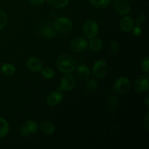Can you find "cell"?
<instances>
[{"label":"cell","instance_id":"1","mask_svg":"<svg viewBox=\"0 0 149 149\" xmlns=\"http://www.w3.org/2000/svg\"><path fill=\"white\" fill-rule=\"evenodd\" d=\"M56 65L58 69L63 74L72 73L77 65V61L74 57L68 54L61 55L57 59Z\"/></svg>","mask_w":149,"mask_h":149},{"label":"cell","instance_id":"2","mask_svg":"<svg viewBox=\"0 0 149 149\" xmlns=\"http://www.w3.org/2000/svg\"><path fill=\"white\" fill-rule=\"evenodd\" d=\"M39 125L34 120H27L23 124L20 128V135L25 138H29L37 132Z\"/></svg>","mask_w":149,"mask_h":149},{"label":"cell","instance_id":"3","mask_svg":"<svg viewBox=\"0 0 149 149\" xmlns=\"http://www.w3.org/2000/svg\"><path fill=\"white\" fill-rule=\"evenodd\" d=\"M99 32V26L96 21L88 20L83 24L82 33L87 39H93L97 36Z\"/></svg>","mask_w":149,"mask_h":149},{"label":"cell","instance_id":"4","mask_svg":"<svg viewBox=\"0 0 149 149\" xmlns=\"http://www.w3.org/2000/svg\"><path fill=\"white\" fill-rule=\"evenodd\" d=\"M76 84H77V79L75 75L71 73H68L61 79L58 90L63 92L71 91L75 87Z\"/></svg>","mask_w":149,"mask_h":149},{"label":"cell","instance_id":"5","mask_svg":"<svg viewBox=\"0 0 149 149\" xmlns=\"http://www.w3.org/2000/svg\"><path fill=\"white\" fill-rule=\"evenodd\" d=\"M131 87V81L128 77H120L115 81L113 89L119 95H125L128 93Z\"/></svg>","mask_w":149,"mask_h":149},{"label":"cell","instance_id":"6","mask_svg":"<svg viewBox=\"0 0 149 149\" xmlns=\"http://www.w3.org/2000/svg\"><path fill=\"white\" fill-rule=\"evenodd\" d=\"M109 71V66L108 64L104 60H98L94 63L93 66V76L97 79H102L106 77Z\"/></svg>","mask_w":149,"mask_h":149},{"label":"cell","instance_id":"7","mask_svg":"<svg viewBox=\"0 0 149 149\" xmlns=\"http://www.w3.org/2000/svg\"><path fill=\"white\" fill-rule=\"evenodd\" d=\"M88 47V41L82 36H77L70 42L68 48L73 52H81Z\"/></svg>","mask_w":149,"mask_h":149},{"label":"cell","instance_id":"8","mask_svg":"<svg viewBox=\"0 0 149 149\" xmlns=\"http://www.w3.org/2000/svg\"><path fill=\"white\" fill-rule=\"evenodd\" d=\"M53 26L58 32L67 33L72 29L73 23L68 17H61L55 20Z\"/></svg>","mask_w":149,"mask_h":149},{"label":"cell","instance_id":"9","mask_svg":"<svg viewBox=\"0 0 149 149\" xmlns=\"http://www.w3.org/2000/svg\"><path fill=\"white\" fill-rule=\"evenodd\" d=\"M148 74L140 75L134 83V89L138 93H143L149 90Z\"/></svg>","mask_w":149,"mask_h":149},{"label":"cell","instance_id":"10","mask_svg":"<svg viewBox=\"0 0 149 149\" xmlns=\"http://www.w3.org/2000/svg\"><path fill=\"white\" fill-rule=\"evenodd\" d=\"M113 7L120 15H127L130 13V4L128 0H113Z\"/></svg>","mask_w":149,"mask_h":149},{"label":"cell","instance_id":"11","mask_svg":"<svg viewBox=\"0 0 149 149\" xmlns=\"http://www.w3.org/2000/svg\"><path fill=\"white\" fill-rule=\"evenodd\" d=\"M26 65L28 69L31 72H39L43 68V63L36 57H31L28 58L26 62Z\"/></svg>","mask_w":149,"mask_h":149},{"label":"cell","instance_id":"12","mask_svg":"<svg viewBox=\"0 0 149 149\" xmlns=\"http://www.w3.org/2000/svg\"><path fill=\"white\" fill-rule=\"evenodd\" d=\"M63 99V95L61 91H54L48 95L47 97L46 103L49 106H55L61 103V101Z\"/></svg>","mask_w":149,"mask_h":149},{"label":"cell","instance_id":"13","mask_svg":"<svg viewBox=\"0 0 149 149\" xmlns=\"http://www.w3.org/2000/svg\"><path fill=\"white\" fill-rule=\"evenodd\" d=\"M119 26H120V29L124 32L128 33V32L132 31V29L135 26V21L132 17L125 15L121 19Z\"/></svg>","mask_w":149,"mask_h":149},{"label":"cell","instance_id":"14","mask_svg":"<svg viewBox=\"0 0 149 149\" xmlns=\"http://www.w3.org/2000/svg\"><path fill=\"white\" fill-rule=\"evenodd\" d=\"M76 74L78 78L83 81H87L90 77V68L84 64L77 65L76 67Z\"/></svg>","mask_w":149,"mask_h":149},{"label":"cell","instance_id":"15","mask_svg":"<svg viewBox=\"0 0 149 149\" xmlns=\"http://www.w3.org/2000/svg\"><path fill=\"white\" fill-rule=\"evenodd\" d=\"M39 34L45 39H51L58 34V31L55 29L54 26H43L39 29Z\"/></svg>","mask_w":149,"mask_h":149},{"label":"cell","instance_id":"16","mask_svg":"<svg viewBox=\"0 0 149 149\" xmlns=\"http://www.w3.org/2000/svg\"><path fill=\"white\" fill-rule=\"evenodd\" d=\"M88 46L93 52H99L103 47V42L100 38L94 37L88 42Z\"/></svg>","mask_w":149,"mask_h":149},{"label":"cell","instance_id":"17","mask_svg":"<svg viewBox=\"0 0 149 149\" xmlns=\"http://www.w3.org/2000/svg\"><path fill=\"white\" fill-rule=\"evenodd\" d=\"M40 129L43 133L46 135H52L55 132V125L49 121H43L40 124Z\"/></svg>","mask_w":149,"mask_h":149},{"label":"cell","instance_id":"18","mask_svg":"<svg viewBox=\"0 0 149 149\" xmlns=\"http://www.w3.org/2000/svg\"><path fill=\"white\" fill-rule=\"evenodd\" d=\"M97 88H98V84L97 81L94 79H87V82H86L85 86H84V90L88 94H93L97 91Z\"/></svg>","mask_w":149,"mask_h":149},{"label":"cell","instance_id":"19","mask_svg":"<svg viewBox=\"0 0 149 149\" xmlns=\"http://www.w3.org/2000/svg\"><path fill=\"white\" fill-rule=\"evenodd\" d=\"M118 106H119V102L117 97L114 95H111L106 102V108L108 111L111 112L114 111L118 108Z\"/></svg>","mask_w":149,"mask_h":149},{"label":"cell","instance_id":"20","mask_svg":"<svg viewBox=\"0 0 149 149\" xmlns=\"http://www.w3.org/2000/svg\"><path fill=\"white\" fill-rule=\"evenodd\" d=\"M0 70L4 75L7 76V77H11V76L14 75L16 71L15 65L10 63H6L3 64Z\"/></svg>","mask_w":149,"mask_h":149},{"label":"cell","instance_id":"21","mask_svg":"<svg viewBox=\"0 0 149 149\" xmlns=\"http://www.w3.org/2000/svg\"><path fill=\"white\" fill-rule=\"evenodd\" d=\"M10 130V126L4 118L0 117V138H4L8 134Z\"/></svg>","mask_w":149,"mask_h":149},{"label":"cell","instance_id":"22","mask_svg":"<svg viewBox=\"0 0 149 149\" xmlns=\"http://www.w3.org/2000/svg\"><path fill=\"white\" fill-rule=\"evenodd\" d=\"M47 2L53 8L62 9L68 5L69 0H47Z\"/></svg>","mask_w":149,"mask_h":149},{"label":"cell","instance_id":"23","mask_svg":"<svg viewBox=\"0 0 149 149\" xmlns=\"http://www.w3.org/2000/svg\"><path fill=\"white\" fill-rule=\"evenodd\" d=\"M91 5L98 9L106 8L110 4L111 0H89Z\"/></svg>","mask_w":149,"mask_h":149},{"label":"cell","instance_id":"24","mask_svg":"<svg viewBox=\"0 0 149 149\" xmlns=\"http://www.w3.org/2000/svg\"><path fill=\"white\" fill-rule=\"evenodd\" d=\"M41 72H42V77L46 79L50 80L55 77V71L50 67H43L41 70Z\"/></svg>","mask_w":149,"mask_h":149},{"label":"cell","instance_id":"25","mask_svg":"<svg viewBox=\"0 0 149 149\" xmlns=\"http://www.w3.org/2000/svg\"><path fill=\"white\" fill-rule=\"evenodd\" d=\"M7 23V15L4 11L0 10V30L4 29Z\"/></svg>","mask_w":149,"mask_h":149},{"label":"cell","instance_id":"26","mask_svg":"<svg viewBox=\"0 0 149 149\" xmlns=\"http://www.w3.org/2000/svg\"><path fill=\"white\" fill-rule=\"evenodd\" d=\"M141 68L146 74H148L149 72V58L148 56H146L143 58L141 61Z\"/></svg>","mask_w":149,"mask_h":149},{"label":"cell","instance_id":"27","mask_svg":"<svg viewBox=\"0 0 149 149\" xmlns=\"http://www.w3.org/2000/svg\"><path fill=\"white\" fill-rule=\"evenodd\" d=\"M146 20V16L143 14H140L137 16L136 19H135L134 21H135V26H141V25H142L143 23H145Z\"/></svg>","mask_w":149,"mask_h":149},{"label":"cell","instance_id":"28","mask_svg":"<svg viewBox=\"0 0 149 149\" xmlns=\"http://www.w3.org/2000/svg\"><path fill=\"white\" fill-rule=\"evenodd\" d=\"M149 113L147 112L146 114L145 115V116L143 117V127L145 128L147 132L149 131Z\"/></svg>","mask_w":149,"mask_h":149},{"label":"cell","instance_id":"29","mask_svg":"<svg viewBox=\"0 0 149 149\" xmlns=\"http://www.w3.org/2000/svg\"><path fill=\"white\" fill-rule=\"evenodd\" d=\"M119 48V42H113L110 45V50L111 52H113V53H116L118 52Z\"/></svg>","mask_w":149,"mask_h":149},{"label":"cell","instance_id":"30","mask_svg":"<svg viewBox=\"0 0 149 149\" xmlns=\"http://www.w3.org/2000/svg\"><path fill=\"white\" fill-rule=\"evenodd\" d=\"M132 33L135 35V36H139L142 33V29L141 28V26H134L133 29H132Z\"/></svg>","mask_w":149,"mask_h":149},{"label":"cell","instance_id":"31","mask_svg":"<svg viewBox=\"0 0 149 149\" xmlns=\"http://www.w3.org/2000/svg\"><path fill=\"white\" fill-rule=\"evenodd\" d=\"M29 2L31 4H32L33 5H36V6H40L42 5L45 2V0H29Z\"/></svg>","mask_w":149,"mask_h":149},{"label":"cell","instance_id":"32","mask_svg":"<svg viewBox=\"0 0 149 149\" xmlns=\"http://www.w3.org/2000/svg\"><path fill=\"white\" fill-rule=\"evenodd\" d=\"M146 107L147 108H148V106H149V97H148V96H147L146 97Z\"/></svg>","mask_w":149,"mask_h":149},{"label":"cell","instance_id":"33","mask_svg":"<svg viewBox=\"0 0 149 149\" xmlns=\"http://www.w3.org/2000/svg\"><path fill=\"white\" fill-rule=\"evenodd\" d=\"M0 42H1V38H0Z\"/></svg>","mask_w":149,"mask_h":149}]
</instances>
